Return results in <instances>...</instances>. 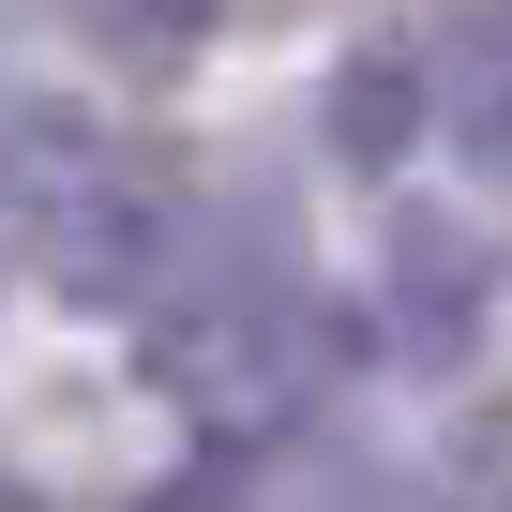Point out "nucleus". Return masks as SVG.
I'll return each mask as SVG.
<instances>
[{"instance_id":"nucleus-1","label":"nucleus","mask_w":512,"mask_h":512,"mask_svg":"<svg viewBox=\"0 0 512 512\" xmlns=\"http://www.w3.org/2000/svg\"><path fill=\"white\" fill-rule=\"evenodd\" d=\"M422 121H437L422 46H347V61H332V166H347V181L407 166V151H422Z\"/></svg>"},{"instance_id":"nucleus-2","label":"nucleus","mask_w":512,"mask_h":512,"mask_svg":"<svg viewBox=\"0 0 512 512\" xmlns=\"http://www.w3.org/2000/svg\"><path fill=\"white\" fill-rule=\"evenodd\" d=\"M422 76H437V121L467 136V166H512V0H452Z\"/></svg>"},{"instance_id":"nucleus-3","label":"nucleus","mask_w":512,"mask_h":512,"mask_svg":"<svg viewBox=\"0 0 512 512\" xmlns=\"http://www.w3.org/2000/svg\"><path fill=\"white\" fill-rule=\"evenodd\" d=\"M211 16H226V0H76L91 61H121V76H166V61H196V46H211Z\"/></svg>"}]
</instances>
